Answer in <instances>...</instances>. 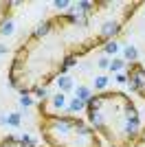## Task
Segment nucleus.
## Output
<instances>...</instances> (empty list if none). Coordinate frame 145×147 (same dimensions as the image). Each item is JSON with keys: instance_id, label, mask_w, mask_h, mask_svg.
Here are the masks:
<instances>
[{"instance_id": "1", "label": "nucleus", "mask_w": 145, "mask_h": 147, "mask_svg": "<svg viewBox=\"0 0 145 147\" xmlns=\"http://www.w3.org/2000/svg\"><path fill=\"white\" fill-rule=\"evenodd\" d=\"M143 2H90L81 13H55L13 53L9 84L37 92L53 84L75 59L106 44L127 24Z\"/></svg>"}, {"instance_id": "2", "label": "nucleus", "mask_w": 145, "mask_h": 147, "mask_svg": "<svg viewBox=\"0 0 145 147\" xmlns=\"http://www.w3.org/2000/svg\"><path fill=\"white\" fill-rule=\"evenodd\" d=\"M86 117L110 147H132L141 134V114L134 101L121 90H103L90 97Z\"/></svg>"}, {"instance_id": "3", "label": "nucleus", "mask_w": 145, "mask_h": 147, "mask_svg": "<svg viewBox=\"0 0 145 147\" xmlns=\"http://www.w3.org/2000/svg\"><path fill=\"white\" fill-rule=\"evenodd\" d=\"M37 129L48 147H103L90 123L72 114H55L42 108Z\"/></svg>"}, {"instance_id": "4", "label": "nucleus", "mask_w": 145, "mask_h": 147, "mask_svg": "<svg viewBox=\"0 0 145 147\" xmlns=\"http://www.w3.org/2000/svg\"><path fill=\"white\" fill-rule=\"evenodd\" d=\"M125 75H127V84H130V88H132L139 97L145 99V68H143V64L132 61V64L127 66Z\"/></svg>"}, {"instance_id": "5", "label": "nucleus", "mask_w": 145, "mask_h": 147, "mask_svg": "<svg viewBox=\"0 0 145 147\" xmlns=\"http://www.w3.org/2000/svg\"><path fill=\"white\" fill-rule=\"evenodd\" d=\"M0 147H42V145H35V143L24 141V138H16V136H5L0 141Z\"/></svg>"}, {"instance_id": "6", "label": "nucleus", "mask_w": 145, "mask_h": 147, "mask_svg": "<svg viewBox=\"0 0 145 147\" xmlns=\"http://www.w3.org/2000/svg\"><path fill=\"white\" fill-rule=\"evenodd\" d=\"M13 13V2L9 0H0V26L7 22V18Z\"/></svg>"}, {"instance_id": "7", "label": "nucleus", "mask_w": 145, "mask_h": 147, "mask_svg": "<svg viewBox=\"0 0 145 147\" xmlns=\"http://www.w3.org/2000/svg\"><path fill=\"white\" fill-rule=\"evenodd\" d=\"M132 147H145V127L141 129V134H139V138H136V143H134Z\"/></svg>"}]
</instances>
